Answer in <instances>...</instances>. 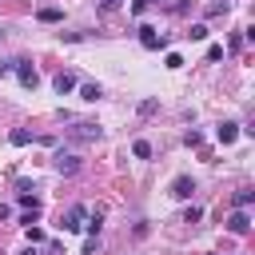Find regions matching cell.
Instances as JSON below:
<instances>
[{
    "label": "cell",
    "instance_id": "obj_21",
    "mask_svg": "<svg viewBox=\"0 0 255 255\" xmlns=\"http://www.w3.org/2000/svg\"><path fill=\"white\" fill-rule=\"evenodd\" d=\"M215 60H223V44H211L207 48V64H215Z\"/></svg>",
    "mask_w": 255,
    "mask_h": 255
},
{
    "label": "cell",
    "instance_id": "obj_11",
    "mask_svg": "<svg viewBox=\"0 0 255 255\" xmlns=\"http://www.w3.org/2000/svg\"><path fill=\"white\" fill-rule=\"evenodd\" d=\"M36 20H44V24H60V20H64V12H60V8H40V12H36Z\"/></svg>",
    "mask_w": 255,
    "mask_h": 255
},
{
    "label": "cell",
    "instance_id": "obj_16",
    "mask_svg": "<svg viewBox=\"0 0 255 255\" xmlns=\"http://www.w3.org/2000/svg\"><path fill=\"white\" fill-rule=\"evenodd\" d=\"M12 143H16V147H24V143H32V131H24V128H16V131H12Z\"/></svg>",
    "mask_w": 255,
    "mask_h": 255
},
{
    "label": "cell",
    "instance_id": "obj_1",
    "mask_svg": "<svg viewBox=\"0 0 255 255\" xmlns=\"http://www.w3.org/2000/svg\"><path fill=\"white\" fill-rule=\"evenodd\" d=\"M64 135H68L72 143H96V139H100V124H92V120H76Z\"/></svg>",
    "mask_w": 255,
    "mask_h": 255
},
{
    "label": "cell",
    "instance_id": "obj_27",
    "mask_svg": "<svg viewBox=\"0 0 255 255\" xmlns=\"http://www.w3.org/2000/svg\"><path fill=\"white\" fill-rule=\"evenodd\" d=\"M20 255H36V251H32V247H28V251H20Z\"/></svg>",
    "mask_w": 255,
    "mask_h": 255
},
{
    "label": "cell",
    "instance_id": "obj_8",
    "mask_svg": "<svg viewBox=\"0 0 255 255\" xmlns=\"http://www.w3.org/2000/svg\"><path fill=\"white\" fill-rule=\"evenodd\" d=\"M52 84H56V92H60V96L76 92V76H72V72H56V80H52Z\"/></svg>",
    "mask_w": 255,
    "mask_h": 255
},
{
    "label": "cell",
    "instance_id": "obj_17",
    "mask_svg": "<svg viewBox=\"0 0 255 255\" xmlns=\"http://www.w3.org/2000/svg\"><path fill=\"white\" fill-rule=\"evenodd\" d=\"M199 219H203V207H195V203H191V207L183 211V223H199Z\"/></svg>",
    "mask_w": 255,
    "mask_h": 255
},
{
    "label": "cell",
    "instance_id": "obj_22",
    "mask_svg": "<svg viewBox=\"0 0 255 255\" xmlns=\"http://www.w3.org/2000/svg\"><path fill=\"white\" fill-rule=\"evenodd\" d=\"M147 8H151V0H135V4H131V16H143Z\"/></svg>",
    "mask_w": 255,
    "mask_h": 255
},
{
    "label": "cell",
    "instance_id": "obj_4",
    "mask_svg": "<svg viewBox=\"0 0 255 255\" xmlns=\"http://www.w3.org/2000/svg\"><path fill=\"white\" fill-rule=\"evenodd\" d=\"M139 44H143L147 52H159V48H167V36H159L151 24H139Z\"/></svg>",
    "mask_w": 255,
    "mask_h": 255
},
{
    "label": "cell",
    "instance_id": "obj_14",
    "mask_svg": "<svg viewBox=\"0 0 255 255\" xmlns=\"http://www.w3.org/2000/svg\"><path fill=\"white\" fill-rule=\"evenodd\" d=\"M36 219H40V203H36V207H24V215H20V223H24V227H32Z\"/></svg>",
    "mask_w": 255,
    "mask_h": 255
},
{
    "label": "cell",
    "instance_id": "obj_2",
    "mask_svg": "<svg viewBox=\"0 0 255 255\" xmlns=\"http://www.w3.org/2000/svg\"><path fill=\"white\" fill-rule=\"evenodd\" d=\"M52 167H56L60 175H76V171H80V155H76V151H64V147H60V151L52 155Z\"/></svg>",
    "mask_w": 255,
    "mask_h": 255
},
{
    "label": "cell",
    "instance_id": "obj_23",
    "mask_svg": "<svg viewBox=\"0 0 255 255\" xmlns=\"http://www.w3.org/2000/svg\"><path fill=\"white\" fill-rule=\"evenodd\" d=\"M96 247H100V239H96V235H88V243H84V255H96Z\"/></svg>",
    "mask_w": 255,
    "mask_h": 255
},
{
    "label": "cell",
    "instance_id": "obj_18",
    "mask_svg": "<svg viewBox=\"0 0 255 255\" xmlns=\"http://www.w3.org/2000/svg\"><path fill=\"white\" fill-rule=\"evenodd\" d=\"M183 143H187V147H199V143H203V131H195V128H191V131L183 135Z\"/></svg>",
    "mask_w": 255,
    "mask_h": 255
},
{
    "label": "cell",
    "instance_id": "obj_10",
    "mask_svg": "<svg viewBox=\"0 0 255 255\" xmlns=\"http://www.w3.org/2000/svg\"><path fill=\"white\" fill-rule=\"evenodd\" d=\"M215 135H219V143H235V139H239V124H231V120H227V124H219V131H215Z\"/></svg>",
    "mask_w": 255,
    "mask_h": 255
},
{
    "label": "cell",
    "instance_id": "obj_15",
    "mask_svg": "<svg viewBox=\"0 0 255 255\" xmlns=\"http://www.w3.org/2000/svg\"><path fill=\"white\" fill-rule=\"evenodd\" d=\"M163 68H171V72L183 68V56H179V52H167V56H163Z\"/></svg>",
    "mask_w": 255,
    "mask_h": 255
},
{
    "label": "cell",
    "instance_id": "obj_12",
    "mask_svg": "<svg viewBox=\"0 0 255 255\" xmlns=\"http://www.w3.org/2000/svg\"><path fill=\"white\" fill-rule=\"evenodd\" d=\"M80 100L96 104V100H100V84H80Z\"/></svg>",
    "mask_w": 255,
    "mask_h": 255
},
{
    "label": "cell",
    "instance_id": "obj_19",
    "mask_svg": "<svg viewBox=\"0 0 255 255\" xmlns=\"http://www.w3.org/2000/svg\"><path fill=\"white\" fill-rule=\"evenodd\" d=\"M227 12V0H215V4H207V16H223Z\"/></svg>",
    "mask_w": 255,
    "mask_h": 255
},
{
    "label": "cell",
    "instance_id": "obj_20",
    "mask_svg": "<svg viewBox=\"0 0 255 255\" xmlns=\"http://www.w3.org/2000/svg\"><path fill=\"white\" fill-rule=\"evenodd\" d=\"M187 36H191V40H207V24H191Z\"/></svg>",
    "mask_w": 255,
    "mask_h": 255
},
{
    "label": "cell",
    "instance_id": "obj_28",
    "mask_svg": "<svg viewBox=\"0 0 255 255\" xmlns=\"http://www.w3.org/2000/svg\"><path fill=\"white\" fill-rule=\"evenodd\" d=\"M151 4H155V0H151Z\"/></svg>",
    "mask_w": 255,
    "mask_h": 255
},
{
    "label": "cell",
    "instance_id": "obj_13",
    "mask_svg": "<svg viewBox=\"0 0 255 255\" xmlns=\"http://www.w3.org/2000/svg\"><path fill=\"white\" fill-rule=\"evenodd\" d=\"M131 155H135V159H151V143H147V139H135V143H131Z\"/></svg>",
    "mask_w": 255,
    "mask_h": 255
},
{
    "label": "cell",
    "instance_id": "obj_5",
    "mask_svg": "<svg viewBox=\"0 0 255 255\" xmlns=\"http://www.w3.org/2000/svg\"><path fill=\"white\" fill-rule=\"evenodd\" d=\"M12 72L20 76V84H24V88H36V84H40V72H36L24 56H20V60H12Z\"/></svg>",
    "mask_w": 255,
    "mask_h": 255
},
{
    "label": "cell",
    "instance_id": "obj_7",
    "mask_svg": "<svg viewBox=\"0 0 255 255\" xmlns=\"http://www.w3.org/2000/svg\"><path fill=\"white\" fill-rule=\"evenodd\" d=\"M227 231H231V235H247V231H251V215H247V211H231V215H227Z\"/></svg>",
    "mask_w": 255,
    "mask_h": 255
},
{
    "label": "cell",
    "instance_id": "obj_25",
    "mask_svg": "<svg viewBox=\"0 0 255 255\" xmlns=\"http://www.w3.org/2000/svg\"><path fill=\"white\" fill-rule=\"evenodd\" d=\"M12 72V60H0V76H8Z\"/></svg>",
    "mask_w": 255,
    "mask_h": 255
},
{
    "label": "cell",
    "instance_id": "obj_24",
    "mask_svg": "<svg viewBox=\"0 0 255 255\" xmlns=\"http://www.w3.org/2000/svg\"><path fill=\"white\" fill-rule=\"evenodd\" d=\"M4 219H12V207H8V203H0V223H4Z\"/></svg>",
    "mask_w": 255,
    "mask_h": 255
},
{
    "label": "cell",
    "instance_id": "obj_26",
    "mask_svg": "<svg viewBox=\"0 0 255 255\" xmlns=\"http://www.w3.org/2000/svg\"><path fill=\"white\" fill-rule=\"evenodd\" d=\"M116 4H120V0H100V8H116Z\"/></svg>",
    "mask_w": 255,
    "mask_h": 255
},
{
    "label": "cell",
    "instance_id": "obj_9",
    "mask_svg": "<svg viewBox=\"0 0 255 255\" xmlns=\"http://www.w3.org/2000/svg\"><path fill=\"white\" fill-rule=\"evenodd\" d=\"M231 203H235V211H247V207H251V203H255V187H239V191H235V199H231Z\"/></svg>",
    "mask_w": 255,
    "mask_h": 255
},
{
    "label": "cell",
    "instance_id": "obj_6",
    "mask_svg": "<svg viewBox=\"0 0 255 255\" xmlns=\"http://www.w3.org/2000/svg\"><path fill=\"white\" fill-rule=\"evenodd\" d=\"M191 191H195V179H191V175H175L171 187H167L171 199H191Z\"/></svg>",
    "mask_w": 255,
    "mask_h": 255
},
{
    "label": "cell",
    "instance_id": "obj_3",
    "mask_svg": "<svg viewBox=\"0 0 255 255\" xmlns=\"http://www.w3.org/2000/svg\"><path fill=\"white\" fill-rule=\"evenodd\" d=\"M84 219H88V207L76 203V207H68V211L60 215V227H64V231H84Z\"/></svg>",
    "mask_w": 255,
    "mask_h": 255
}]
</instances>
